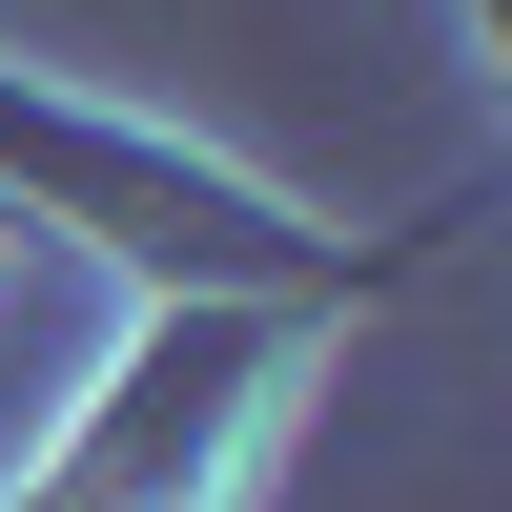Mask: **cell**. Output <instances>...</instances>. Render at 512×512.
Here are the masks:
<instances>
[{
	"label": "cell",
	"instance_id": "cell-1",
	"mask_svg": "<svg viewBox=\"0 0 512 512\" xmlns=\"http://www.w3.org/2000/svg\"><path fill=\"white\" fill-rule=\"evenodd\" d=\"M267 410H287V328L267 308H185L103 410H82V451L21 512H226V472L267 451Z\"/></svg>",
	"mask_w": 512,
	"mask_h": 512
},
{
	"label": "cell",
	"instance_id": "cell-2",
	"mask_svg": "<svg viewBox=\"0 0 512 512\" xmlns=\"http://www.w3.org/2000/svg\"><path fill=\"white\" fill-rule=\"evenodd\" d=\"M0 164H21L62 226L144 246V267H246V287H308V226H267V205H246V185H205L185 144H144V123L62 103V82H21V62H0Z\"/></svg>",
	"mask_w": 512,
	"mask_h": 512
}]
</instances>
